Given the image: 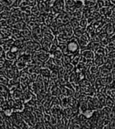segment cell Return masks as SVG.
<instances>
[{"label":"cell","instance_id":"cell-2","mask_svg":"<svg viewBox=\"0 0 115 129\" xmlns=\"http://www.w3.org/2000/svg\"><path fill=\"white\" fill-rule=\"evenodd\" d=\"M82 55L84 56L85 58H88V59H92L94 57V54L92 50H84V52L82 53Z\"/></svg>","mask_w":115,"mask_h":129},{"label":"cell","instance_id":"cell-1","mask_svg":"<svg viewBox=\"0 0 115 129\" xmlns=\"http://www.w3.org/2000/svg\"><path fill=\"white\" fill-rule=\"evenodd\" d=\"M67 49L68 51H69V53H75L79 49V44L75 40H71L68 44Z\"/></svg>","mask_w":115,"mask_h":129},{"label":"cell","instance_id":"cell-6","mask_svg":"<svg viewBox=\"0 0 115 129\" xmlns=\"http://www.w3.org/2000/svg\"><path fill=\"white\" fill-rule=\"evenodd\" d=\"M70 129H82V127L80 125V123H73L71 125Z\"/></svg>","mask_w":115,"mask_h":129},{"label":"cell","instance_id":"cell-9","mask_svg":"<svg viewBox=\"0 0 115 129\" xmlns=\"http://www.w3.org/2000/svg\"><path fill=\"white\" fill-rule=\"evenodd\" d=\"M98 123L99 124H100L101 123V121L99 120H98ZM104 123H105V118L104 117H103V118H102V126H103L104 125ZM99 124H98V127H99Z\"/></svg>","mask_w":115,"mask_h":129},{"label":"cell","instance_id":"cell-7","mask_svg":"<svg viewBox=\"0 0 115 129\" xmlns=\"http://www.w3.org/2000/svg\"><path fill=\"white\" fill-rule=\"evenodd\" d=\"M71 24H72V27L73 28H78V21H77V20H73Z\"/></svg>","mask_w":115,"mask_h":129},{"label":"cell","instance_id":"cell-5","mask_svg":"<svg viewBox=\"0 0 115 129\" xmlns=\"http://www.w3.org/2000/svg\"><path fill=\"white\" fill-rule=\"evenodd\" d=\"M54 57H55V58L56 59H61V57H62V51L61 50H56L54 52Z\"/></svg>","mask_w":115,"mask_h":129},{"label":"cell","instance_id":"cell-3","mask_svg":"<svg viewBox=\"0 0 115 129\" xmlns=\"http://www.w3.org/2000/svg\"><path fill=\"white\" fill-rule=\"evenodd\" d=\"M95 54H96V55H98V57H103L106 54V50L104 48H102L100 47L99 49H97L96 50H95Z\"/></svg>","mask_w":115,"mask_h":129},{"label":"cell","instance_id":"cell-4","mask_svg":"<svg viewBox=\"0 0 115 129\" xmlns=\"http://www.w3.org/2000/svg\"><path fill=\"white\" fill-rule=\"evenodd\" d=\"M74 32H75V35L79 37H82L83 36H84V29H83L82 28H76L74 29Z\"/></svg>","mask_w":115,"mask_h":129},{"label":"cell","instance_id":"cell-8","mask_svg":"<svg viewBox=\"0 0 115 129\" xmlns=\"http://www.w3.org/2000/svg\"><path fill=\"white\" fill-rule=\"evenodd\" d=\"M86 24H87L86 20H82L81 22H80L81 28H85V27H86Z\"/></svg>","mask_w":115,"mask_h":129}]
</instances>
